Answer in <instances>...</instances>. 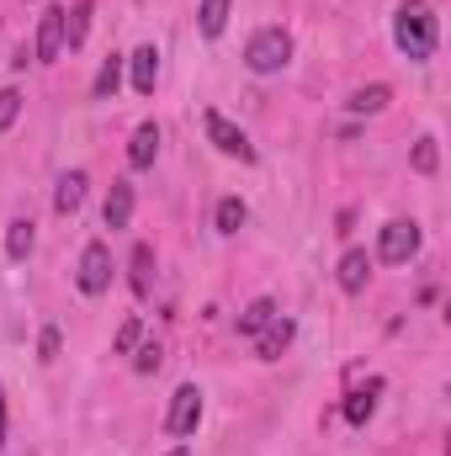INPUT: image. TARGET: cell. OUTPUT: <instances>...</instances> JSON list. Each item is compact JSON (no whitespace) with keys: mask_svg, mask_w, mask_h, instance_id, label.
<instances>
[{"mask_svg":"<svg viewBox=\"0 0 451 456\" xmlns=\"http://www.w3.org/2000/svg\"><path fill=\"white\" fill-rule=\"evenodd\" d=\"M393 43L414 59V64H425L430 53H436V43H441V27H436V11H430V0H404L398 5V16H393Z\"/></svg>","mask_w":451,"mask_h":456,"instance_id":"1","label":"cell"},{"mask_svg":"<svg viewBox=\"0 0 451 456\" xmlns=\"http://www.w3.org/2000/svg\"><path fill=\"white\" fill-rule=\"evenodd\" d=\"M287 59H292V37H287L282 27L255 32L250 48H244V64H250L255 75H276V69H287Z\"/></svg>","mask_w":451,"mask_h":456,"instance_id":"2","label":"cell"},{"mask_svg":"<svg viewBox=\"0 0 451 456\" xmlns=\"http://www.w3.org/2000/svg\"><path fill=\"white\" fill-rule=\"evenodd\" d=\"M75 281H80V292H91V297H102V292L112 287V249H107L102 239H91V244L80 249V271H75Z\"/></svg>","mask_w":451,"mask_h":456,"instance_id":"3","label":"cell"},{"mask_svg":"<svg viewBox=\"0 0 451 456\" xmlns=\"http://www.w3.org/2000/svg\"><path fill=\"white\" fill-rule=\"evenodd\" d=\"M414 249H420V224H409V218H393L377 239V260H388V265H404Z\"/></svg>","mask_w":451,"mask_h":456,"instance_id":"4","label":"cell"},{"mask_svg":"<svg viewBox=\"0 0 451 456\" xmlns=\"http://www.w3.org/2000/svg\"><path fill=\"white\" fill-rule=\"evenodd\" d=\"M202 127H208V138H213V149H218V154H228V159H244V165L255 159V143H250V138H244V133H239L224 112H208V117H202Z\"/></svg>","mask_w":451,"mask_h":456,"instance_id":"5","label":"cell"},{"mask_svg":"<svg viewBox=\"0 0 451 456\" xmlns=\"http://www.w3.org/2000/svg\"><path fill=\"white\" fill-rule=\"evenodd\" d=\"M197 419H202V393L186 382V387H176V398H170L165 430H170V436H192V430H197Z\"/></svg>","mask_w":451,"mask_h":456,"instance_id":"6","label":"cell"},{"mask_svg":"<svg viewBox=\"0 0 451 456\" xmlns=\"http://www.w3.org/2000/svg\"><path fill=\"white\" fill-rule=\"evenodd\" d=\"M64 5H48L43 11V21H37V48H32V59H43V64H53L59 53H64Z\"/></svg>","mask_w":451,"mask_h":456,"instance_id":"7","label":"cell"},{"mask_svg":"<svg viewBox=\"0 0 451 456\" xmlns=\"http://www.w3.org/2000/svg\"><path fill=\"white\" fill-rule=\"evenodd\" d=\"M154 154H160V127H154V122L133 127V143H127V165H133V170H149V165H154Z\"/></svg>","mask_w":451,"mask_h":456,"instance_id":"8","label":"cell"},{"mask_svg":"<svg viewBox=\"0 0 451 456\" xmlns=\"http://www.w3.org/2000/svg\"><path fill=\"white\" fill-rule=\"evenodd\" d=\"M366 276H372V255H366V249H345V255H340V287H345V292H361Z\"/></svg>","mask_w":451,"mask_h":456,"instance_id":"9","label":"cell"},{"mask_svg":"<svg viewBox=\"0 0 451 456\" xmlns=\"http://www.w3.org/2000/svg\"><path fill=\"white\" fill-rule=\"evenodd\" d=\"M154 80H160V53L154 48H138L133 53V91L138 96H154Z\"/></svg>","mask_w":451,"mask_h":456,"instance_id":"10","label":"cell"},{"mask_svg":"<svg viewBox=\"0 0 451 456\" xmlns=\"http://www.w3.org/2000/svg\"><path fill=\"white\" fill-rule=\"evenodd\" d=\"M287 345H292V319H282V314H276V319L266 324V335H260V345H255V350H260V361H276Z\"/></svg>","mask_w":451,"mask_h":456,"instance_id":"11","label":"cell"},{"mask_svg":"<svg viewBox=\"0 0 451 456\" xmlns=\"http://www.w3.org/2000/svg\"><path fill=\"white\" fill-rule=\"evenodd\" d=\"M102 218H107V228H127V218H133V186L127 181H112V197H107Z\"/></svg>","mask_w":451,"mask_h":456,"instance_id":"12","label":"cell"},{"mask_svg":"<svg viewBox=\"0 0 451 456\" xmlns=\"http://www.w3.org/2000/svg\"><path fill=\"white\" fill-rule=\"evenodd\" d=\"M86 202V170H70L64 181H59V191H53V208L59 213H75Z\"/></svg>","mask_w":451,"mask_h":456,"instance_id":"13","label":"cell"},{"mask_svg":"<svg viewBox=\"0 0 451 456\" xmlns=\"http://www.w3.org/2000/svg\"><path fill=\"white\" fill-rule=\"evenodd\" d=\"M32 244H37V228L27 224V218H16V224L5 228V255H11V260H27Z\"/></svg>","mask_w":451,"mask_h":456,"instance_id":"14","label":"cell"},{"mask_svg":"<svg viewBox=\"0 0 451 456\" xmlns=\"http://www.w3.org/2000/svg\"><path fill=\"white\" fill-rule=\"evenodd\" d=\"M271 319H276V303H271V297H255V303L239 314V335H260Z\"/></svg>","mask_w":451,"mask_h":456,"instance_id":"15","label":"cell"},{"mask_svg":"<svg viewBox=\"0 0 451 456\" xmlns=\"http://www.w3.org/2000/svg\"><path fill=\"white\" fill-rule=\"evenodd\" d=\"M377 387H382V382H366L361 393L345 398V419H350V425H366V419H372V409H377Z\"/></svg>","mask_w":451,"mask_h":456,"instance_id":"16","label":"cell"},{"mask_svg":"<svg viewBox=\"0 0 451 456\" xmlns=\"http://www.w3.org/2000/svg\"><path fill=\"white\" fill-rule=\"evenodd\" d=\"M149 287H154V249L138 244V249H133V292L149 297Z\"/></svg>","mask_w":451,"mask_h":456,"instance_id":"17","label":"cell"},{"mask_svg":"<svg viewBox=\"0 0 451 456\" xmlns=\"http://www.w3.org/2000/svg\"><path fill=\"white\" fill-rule=\"evenodd\" d=\"M117 86H122V59H102V69H96V86H91V96L96 102H107V96H117Z\"/></svg>","mask_w":451,"mask_h":456,"instance_id":"18","label":"cell"},{"mask_svg":"<svg viewBox=\"0 0 451 456\" xmlns=\"http://www.w3.org/2000/svg\"><path fill=\"white\" fill-rule=\"evenodd\" d=\"M197 21H202V37H218V32L228 27V0H202Z\"/></svg>","mask_w":451,"mask_h":456,"instance_id":"19","label":"cell"},{"mask_svg":"<svg viewBox=\"0 0 451 456\" xmlns=\"http://www.w3.org/2000/svg\"><path fill=\"white\" fill-rule=\"evenodd\" d=\"M345 107H350V112H382V107H388V86H361V91H350Z\"/></svg>","mask_w":451,"mask_h":456,"instance_id":"20","label":"cell"},{"mask_svg":"<svg viewBox=\"0 0 451 456\" xmlns=\"http://www.w3.org/2000/svg\"><path fill=\"white\" fill-rule=\"evenodd\" d=\"M244 218H250V213H244V202H239V197H224V202H218V233H239Z\"/></svg>","mask_w":451,"mask_h":456,"instance_id":"21","label":"cell"},{"mask_svg":"<svg viewBox=\"0 0 451 456\" xmlns=\"http://www.w3.org/2000/svg\"><path fill=\"white\" fill-rule=\"evenodd\" d=\"M86 27H91V5H75V16H64V43L80 48L86 43Z\"/></svg>","mask_w":451,"mask_h":456,"instance_id":"22","label":"cell"},{"mask_svg":"<svg viewBox=\"0 0 451 456\" xmlns=\"http://www.w3.org/2000/svg\"><path fill=\"white\" fill-rule=\"evenodd\" d=\"M436 165H441V154H436V138H420V143H414V170H420V175H430Z\"/></svg>","mask_w":451,"mask_h":456,"instance_id":"23","label":"cell"},{"mask_svg":"<svg viewBox=\"0 0 451 456\" xmlns=\"http://www.w3.org/2000/svg\"><path fill=\"white\" fill-rule=\"evenodd\" d=\"M21 117V91H0V133Z\"/></svg>","mask_w":451,"mask_h":456,"instance_id":"24","label":"cell"},{"mask_svg":"<svg viewBox=\"0 0 451 456\" xmlns=\"http://www.w3.org/2000/svg\"><path fill=\"white\" fill-rule=\"evenodd\" d=\"M133 345H138V319H127V324H122V330H117L112 350H117V355H122V350H133Z\"/></svg>","mask_w":451,"mask_h":456,"instance_id":"25","label":"cell"},{"mask_svg":"<svg viewBox=\"0 0 451 456\" xmlns=\"http://www.w3.org/2000/svg\"><path fill=\"white\" fill-rule=\"evenodd\" d=\"M133 366H138V371H160V345L149 340L144 350H138V361H133Z\"/></svg>","mask_w":451,"mask_h":456,"instance_id":"26","label":"cell"},{"mask_svg":"<svg viewBox=\"0 0 451 456\" xmlns=\"http://www.w3.org/2000/svg\"><path fill=\"white\" fill-rule=\"evenodd\" d=\"M59 355V330H43V340H37V361H53Z\"/></svg>","mask_w":451,"mask_h":456,"instance_id":"27","label":"cell"},{"mask_svg":"<svg viewBox=\"0 0 451 456\" xmlns=\"http://www.w3.org/2000/svg\"><path fill=\"white\" fill-rule=\"evenodd\" d=\"M0 446H5V393H0Z\"/></svg>","mask_w":451,"mask_h":456,"instance_id":"28","label":"cell"},{"mask_svg":"<svg viewBox=\"0 0 451 456\" xmlns=\"http://www.w3.org/2000/svg\"><path fill=\"white\" fill-rule=\"evenodd\" d=\"M170 456H192V452H186V446H176V452H170Z\"/></svg>","mask_w":451,"mask_h":456,"instance_id":"29","label":"cell"}]
</instances>
